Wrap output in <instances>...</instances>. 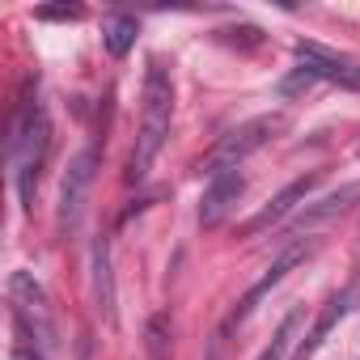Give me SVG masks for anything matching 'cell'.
Masks as SVG:
<instances>
[{"label":"cell","mask_w":360,"mask_h":360,"mask_svg":"<svg viewBox=\"0 0 360 360\" xmlns=\"http://www.w3.org/2000/svg\"><path fill=\"white\" fill-rule=\"evenodd\" d=\"M9 165H13V187L22 200V212H34V195H39V178L43 165L51 157V119L47 106L39 98V77L26 72L18 94H13V110H9Z\"/></svg>","instance_id":"obj_1"},{"label":"cell","mask_w":360,"mask_h":360,"mask_svg":"<svg viewBox=\"0 0 360 360\" xmlns=\"http://www.w3.org/2000/svg\"><path fill=\"white\" fill-rule=\"evenodd\" d=\"M169 123H174V72L161 56H148L144 89H140V127H136L131 157H127V183H144L148 178L153 161L161 157L169 140Z\"/></svg>","instance_id":"obj_2"},{"label":"cell","mask_w":360,"mask_h":360,"mask_svg":"<svg viewBox=\"0 0 360 360\" xmlns=\"http://www.w3.org/2000/svg\"><path fill=\"white\" fill-rule=\"evenodd\" d=\"M9 314H13V335L34 343L43 356H51L60 347V326H56V309L47 288L39 284L34 271H13L9 276Z\"/></svg>","instance_id":"obj_3"},{"label":"cell","mask_w":360,"mask_h":360,"mask_svg":"<svg viewBox=\"0 0 360 360\" xmlns=\"http://www.w3.org/2000/svg\"><path fill=\"white\" fill-rule=\"evenodd\" d=\"M284 127H288L284 115H259V119H246V123H238L233 131H225V136L217 140V148L200 161V169H208V178H212V174H225V169H238L250 153H259L263 144H271Z\"/></svg>","instance_id":"obj_4"},{"label":"cell","mask_w":360,"mask_h":360,"mask_svg":"<svg viewBox=\"0 0 360 360\" xmlns=\"http://www.w3.org/2000/svg\"><path fill=\"white\" fill-rule=\"evenodd\" d=\"M94 174H98V148L85 144L81 153L68 157L64 165V178H60V212H56V229L60 238H77L81 221H85V204H89V191H94Z\"/></svg>","instance_id":"obj_5"},{"label":"cell","mask_w":360,"mask_h":360,"mask_svg":"<svg viewBox=\"0 0 360 360\" xmlns=\"http://www.w3.org/2000/svg\"><path fill=\"white\" fill-rule=\"evenodd\" d=\"M292 60L301 64L297 72L305 81H326V85H339V89H360V64L322 47V43H297L292 47Z\"/></svg>","instance_id":"obj_6"},{"label":"cell","mask_w":360,"mask_h":360,"mask_svg":"<svg viewBox=\"0 0 360 360\" xmlns=\"http://www.w3.org/2000/svg\"><path fill=\"white\" fill-rule=\"evenodd\" d=\"M309 250H314V242H301V238H297V242H288V246L280 250V259H276V263H271V267H267V271H263V276L246 288V292H242V301L229 309L225 326H242V322L259 309V301H263V297H267V292H271V288H276V284H280L292 267H297V263H305V259H309Z\"/></svg>","instance_id":"obj_7"},{"label":"cell","mask_w":360,"mask_h":360,"mask_svg":"<svg viewBox=\"0 0 360 360\" xmlns=\"http://www.w3.org/2000/svg\"><path fill=\"white\" fill-rule=\"evenodd\" d=\"M356 301H360V276H356L352 284H343L339 292H330V297H326V305H322V314L314 318V326L297 339L292 360H314V356H318V347L326 343V335H330V330L352 314V309H356Z\"/></svg>","instance_id":"obj_8"},{"label":"cell","mask_w":360,"mask_h":360,"mask_svg":"<svg viewBox=\"0 0 360 360\" xmlns=\"http://www.w3.org/2000/svg\"><path fill=\"white\" fill-rule=\"evenodd\" d=\"M352 208H360V178L356 183H343L339 191H330V195H322V200H309L292 221H288V242H297L301 233L309 238L314 229H322V225H330V221H339V217H347Z\"/></svg>","instance_id":"obj_9"},{"label":"cell","mask_w":360,"mask_h":360,"mask_svg":"<svg viewBox=\"0 0 360 360\" xmlns=\"http://www.w3.org/2000/svg\"><path fill=\"white\" fill-rule=\"evenodd\" d=\"M318 183H322V174H318V169H309V174L292 178V183H288L280 195H271V200H267V208H259V212H255V217L242 225V233H246V238H255V233H267V229H276V225H280V221H284L292 208H305V204H309V191H314Z\"/></svg>","instance_id":"obj_10"},{"label":"cell","mask_w":360,"mask_h":360,"mask_svg":"<svg viewBox=\"0 0 360 360\" xmlns=\"http://www.w3.org/2000/svg\"><path fill=\"white\" fill-rule=\"evenodd\" d=\"M242 191H246L242 169L212 174V178H208V187H204V200H200V225H204V229H217V225L233 212V204L242 200Z\"/></svg>","instance_id":"obj_11"},{"label":"cell","mask_w":360,"mask_h":360,"mask_svg":"<svg viewBox=\"0 0 360 360\" xmlns=\"http://www.w3.org/2000/svg\"><path fill=\"white\" fill-rule=\"evenodd\" d=\"M89 288H94V309L102 322H115V271H110V238L98 233L89 250Z\"/></svg>","instance_id":"obj_12"},{"label":"cell","mask_w":360,"mask_h":360,"mask_svg":"<svg viewBox=\"0 0 360 360\" xmlns=\"http://www.w3.org/2000/svg\"><path fill=\"white\" fill-rule=\"evenodd\" d=\"M136 34H140V22H136L131 13H106V18H102V47H106L115 60H123V56L136 47Z\"/></svg>","instance_id":"obj_13"},{"label":"cell","mask_w":360,"mask_h":360,"mask_svg":"<svg viewBox=\"0 0 360 360\" xmlns=\"http://www.w3.org/2000/svg\"><path fill=\"white\" fill-rule=\"evenodd\" d=\"M144 356L148 360H174V318L165 309H157L144 322Z\"/></svg>","instance_id":"obj_14"},{"label":"cell","mask_w":360,"mask_h":360,"mask_svg":"<svg viewBox=\"0 0 360 360\" xmlns=\"http://www.w3.org/2000/svg\"><path fill=\"white\" fill-rule=\"evenodd\" d=\"M301 318H305V305H292L288 314H284V322L276 326V335H271V343L259 352V360H284L288 356V347L297 343V330H301Z\"/></svg>","instance_id":"obj_15"},{"label":"cell","mask_w":360,"mask_h":360,"mask_svg":"<svg viewBox=\"0 0 360 360\" xmlns=\"http://www.w3.org/2000/svg\"><path fill=\"white\" fill-rule=\"evenodd\" d=\"M34 18H39V22H81L85 9H81V5H60V9H39Z\"/></svg>","instance_id":"obj_16"},{"label":"cell","mask_w":360,"mask_h":360,"mask_svg":"<svg viewBox=\"0 0 360 360\" xmlns=\"http://www.w3.org/2000/svg\"><path fill=\"white\" fill-rule=\"evenodd\" d=\"M9 360H47L34 343H26V339H13V347H9Z\"/></svg>","instance_id":"obj_17"}]
</instances>
